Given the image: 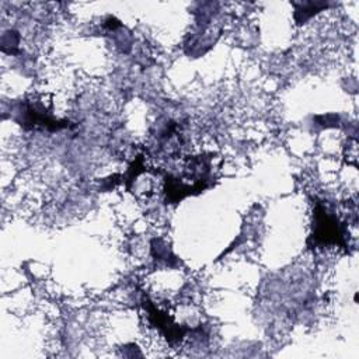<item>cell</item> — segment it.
I'll return each mask as SVG.
<instances>
[{"mask_svg":"<svg viewBox=\"0 0 359 359\" xmlns=\"http://www.w3.org/2000/svg\"><path fill=\"white\" fill-rule=\"evenodd\" d=\"M310 238H314V244L321 245H344L345 247V230L337 217L328 213L324 205L317 203L314 210L313 233Z\"/></svg>","mask_w":359,"mask_h":359,"instance_id":"1","label":"cell"},{"mask_svg":"<svg viewBox=\"0 0 359 359\" xmlns=\"http://www.w3.org/2000/svg\"><path fill=\"white\" fill-rule=\"evenodd\" d=\"M20 114L22 115V119L17 121L20 122L21 126L27 129H39V128H46L49 130H57L62 128H66L69 125L67 121H55L49 115H46L43 111H38L34 108L31 104H27Z\"/></svg>","mask_w":359,"mask_h":359,"instance_id":"2","label":"cell"}]
</instances>
